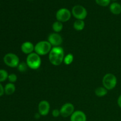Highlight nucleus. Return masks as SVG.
Returning a JSON list of instances; mask_svg holds the SVG:
<instances>
[{
	"label": "nucleus",
	"instance_id": "f03ea898",
	"mask_svg": "<svg viewBox=\"0 0 121 121\" xmlns=\"http://www.w3.org/2000/svg\"><path fill=\"white\" fill-rule=\"evenodd\" d=\"M26 63L31 69L37 70L39 69L41 65V59L40 56L35 52L28 54L26 59Z\"/></svg>",
	"mask_w": 121,
	"mask_h": 121
},
{
	"label": "nucleus",
	"instance_id": "9b49d317",
	"mask_svg": "<svg viewBox=\"0 0 121 121\" xmlns=\"http://www.w3.org/2000/svg\"><path fill=\"white\" fill-rule=\"evenodd\" d=\"M34 46L30 41H26L21 44V50L24 54H30L34 51Z\"/></svg>",
	"mask_w": 121,
	"mask_h": 121
},
{
	"label": "nucleus",
	"instance_id": "f8f14e48",
	"mask_svg": "<svg viewBox=\"0 0 121 121\" xmlns=\"http://www.w3.org/2000/svg\"><path fill=\"white\" fill-rule=\"evenodd\" d=\"M70 121H86V115L83 111H76L70 117Z\"/></svg>",
	"mask_w": 121,
	"mask_h": 121
},
{
	"label": "nucleus",
	"instance_id": "f3484780",
	"mask_svg": "<svg viewBox=\"0 0 121 121\" xmlns=\"http://www.w3.org/2000/svg\"><path fill=\"white\" fill-rule=\"evenodd\" d=\"M52 28L55 33H59L62 31L63 28V25L62 22L59 21H56L53 22V25H52Z\"/></svg>",
	"mask_w": 121,
	"mask_h": 121
},
{
	"label": "nucleus",
	"instance_id": "b1692460",
	"mask_svg": "<svg viewBox=\"0 0 121 121\" xmlns=\"http://www.w3.org/2000/svg\"><path fill=\"white\" fill-rule=\"evenodd\" d=\"M5 93L4 92V88L2 86V85H1V83H0V96H2L4 95V93Z\"/></svg>",
	"mask_w": 121,
	"mask_h": 121
},
{
	"label": "nucleus",
	"instance_id": "6e6552de",
	"mask_svg": "<svg viewBox=\"0 0 121 121\" xmlns=\"http://www.w3.org/2000/svg\"><path fill=\"white\" fill-rule=\"evenodd\" d=\"M60 115L63 118L71 117L74 112V106L71 103H66L60 109Z\"/></svg>",
	"mask_w": 121,
	"mask_h": 121
},
{
	"label": "nucleus",
	"instance_id": "5701e85b",
	"mask_svg": "<svg viewBox=\"0 0 121 121\" xmlns=\"http://www.w3.org/2000/svg\"><path fill=\"white\" fill-rule=\"evenodd\" d=\"M52 115L54 118H57L60 115V109H53L52 111Z\"/></svg>",
	"mask_w": 121,
	"mask_h": 121
},
{
	"label": "nucleus",
	"instance_id": "412c9836",
	"mask_svg": "<svg viewBox=\"0 0 121 121\" xmlns=\"http://www.w3.org/2000/svg\"><path fill=\"white\" fill-rule=\"evenodd\" d=\"M111 0H95L97 4L102 7H107L111 2Z\"/></svg>",
	"mask_w": 121,
	"mask_h": 121
},
{
	"label": "nucleus",
	"instance_id": "423d86ee",
	"mask_svg": "<svg viewBox=\"0 0 121 121\" xmlns=\"http://www.w3.org/2000/svg\"><path fill=\"white\" fill-rule=\"evenodd\" d=\"M4 61L8 67H17L20 63V59L14 53H7L4 57Z\"/></svg>",
	"mask_w": 121,
	"mask_h": 121
},
{
	"label": "nucleus",
	"instance_id": "aec40b11",
	"mask_svg": "<svg viewBox=\"0 0 121 121\" xmlns=\"http://www.w3.org/2000/svg\"><path fill=\"white\" fill-rule=\"evenodd\" d=\"M28 67V65L26 63V62H21L19 63L17 69L20 72H25L27 71Z\"/></svg>",
	"mask_w": 121,
	"mask_h": 121
},
{
	"label": "nucleus",
	"instance_id": "393cba45",
	"mask_svg": "<svg viewBox=\"0 0 121 121\" xmlns=\"http://www.w3.org/2000/svg\"><path fill=\"white\" fill-rule=\"evenodd\" d=\"M117 103H118V105L119 106V108H121V95L119 96V98H118V100H117Z\"/></svg>",
	"mask_w": 121,
	"mask_h": 121
},
{
	"label": "nucleus",
	"instance_id": "a211bd4d",
	"mask_svg": "<svg viewBox=\"0 0 121 121\" xmlns=\"http://www.w3.org/2000/svg\"><path fill=\"white\" fill-rule=\"evenodd\" d=\"M73 60H74V56L71 53H69L65 56L63 62L65 65H70L73 63Z\"/></svg>",
	"mask_w": 121,
	"mask_h": 121
},
{
	"label": "nucleus",
	"instance_id": "6ab92c4d",
	"mask_svg": "<svg viewBox=\"0 0 121 121\" xmlns=\"http://www.w3.org/2000/svg\"><path fill=\"white\" fill-rule=\"evenodd\" d=\"M8 75L9 74H8L7 71L4 69H0V83L7 80V79H8Z\"/></svg>",
	"mask_w": 121,
	"mask_h": 121
},
{
	"label": "nucleus",
	"instance_id": "a878e982",
	"mask_svg": "<svg viewBox=\"0 0 121 121\" xmlns=\"http://www.w3.org/2000/svg\"><path fill=\"white\" fill-rule=\"evenodd\" d=\"M41 117V115L39 113H37L35 114V119H39Z\"/></svg>",
	"mask_w": 121,
	"mask_h": 121
},
{
	"label": "nucleus",
	"instance_id": "4468645a",
	"mask_svg": "<svg viewBox=\"0 0 121 121\" xmlns=\"http://www.w3.org/2000/svg\"><path fill=\"white\" fill-rule=\"evenodd\" d=\"M15 86L14 83H9L7 84L4 87L5 93L7 95H11L15 92Z\"/></svg>",
	"mask_w": 121,
	"mask_h": 121
},
{
	"label": "nucleus",
	"instance_id": "4be33fe9",
	"mask_svg": "<svg viewBox=\"0 0 121 121\" xmlns=\"http://www.w3.org/2000/svg\"><path fill=\"white\" fill-rule=\"evenodd\" d=\"M8 80H9V82L13 83L17 81V76L16 74H14V73H11V74L8 75Z\"/></svg>",
	"mask_w": 121,
	"mask_h": 121
},
{
	"label": "nucleus",
	"instance_id": "f257e3e1",
	"mask_svg": "<svg viewBox=\"0 0 121 121\" xmlns=\"http://www.w3.org/2000/svg\"><path fill=\"white\" fill-rule=\"evenodd\" d=\"M65 53L62 47H53L48 54V59L54 66H59L63 62Z\"/></svg>",
	"mask_w": 121,
	"mask_h": 121
},
{
	"label": "nucleus",
	"instance_id": "0eeeda50",
	"mask_svg": "<svg viewBox=\"0 0 121 121\" xmlns=\"http://www.w3.org/2000/svg\"><path fill=\"white\" fill-rule=\"evenodd\" d=\"M72 13L67 8H60L57 11L56 17L57 21L61 22H67L70 19Z\"/></svg>",
	"mask_w": 121,
	"mask_h": 121
},
{
	"label": "nucleus",
	"instance_id": "7ed1b4c3",
	"mask_svg": "<svg viewBox=\"0 0 121 121\" xmlns=\"http://www.w3.org/2000/svg\"><path fill=\"white\" fill-rule=\"evenodd\" d=\"M52 48V46L48 41L43 40L38 42L34 47V52L39 56H44L49 54Z\"/></svg>",
	"mask_w": 121,
	"mask_h": 121
},
{
	"label": "nucleus",
	"instance_id": "ddd939ff",
	"mask_svg": "<svg viewBox=\"0 0 121 121\" xmlns=\"http://www.w3.org/2000/svg\"><path fill=\"white\" fill-rule=\"evenodd\" d=\"M110 11L114 15H119L121 13V5L117 2H113L110 5Z\"/></svg>",
	"mask_w": 121,
	"mask_h": 121
},
{
	"label": "nucleus",
	"instance_id": "20e7f679",
	"mask_svg": "<svg viewBox=\"0 0 121 121\" xmlns=\"http://www.w3.org/2000/svg\"><path fill=\"white\" fill-rule=\"evenodd\" d=\"M102 84L108 91L113 89L117 85V78L112 73H106L102 79Z\"/></svg>",
	"mask_w": 121,
	"mask_h": 121
},
{
	"label": "nucleus",
	"instance_id": "39448f33",
	"mask_svg": "<svg viewBox=\"0 0 121 121\" xmlns=\"http://www.w3.org/2000/svg\"><path fill=\"white\" fill-rule=\"evenodd\" d=\"M72 14L76 20H84L87 15V11L82 5H76L72 9Z\"/></svg>",
	"mask_w": 121,
	"mask_h": 121
},
{
	"label": "nucleus",
	"instance_id": "dca6fc26",
	"mask_svg": "<svg viewBox=\"0 0 121 121\" xmlns=\"http://www.w3.org/2000/svg\"><path fill=\"white\" fill-rule=\"evenodd\" d=\"M95 93L98 97H103L106 95L108 93V90L105 87H97L95 91Z\"/></svg>",
	"mask_w": 121,
	"mask_h": 121
},
{
	"label": "nucleus",
	"instance_id": "2eb2a0df",
	"mask_svg": "<svg viewBox=\"0 0 121 121\" xmlns=\"http://www.w3.org/2000/svg\"><path fill=\"white\" fill-rule=\"evenodd\" d=\"M85 27V23L84 20H76L73 23V28L77 31H82Z\"/></svg>",
	"mask_w": 121,
	"mask_h": 121
},
{
	"label": "nucleus",
	"instance_id": "1a4fd4ad",
	"mask_svg": "<svg viewBox=\"0 0 121 121\" xmlns=\"http://www.w3.org/2000/svg\"><path fill=\"white\" fill-rule=\"evenodd\" d=\"M47 41L53 47H59L62 44L63 39L59 33H53L48 35Z\"/></svg>",
	"mask_w": 121,
	"mask_h": 121
},
{
	"label": "nucleus",
	"instance_id": "9d476101",
	"mask_svg": "<svg viewBox=\"0 0 121 121\" xmlns=\"http://www.w3.org/2000/svg\"><path fill=\"white\" fill-rule=\"evenodd\" d=\"M50 109V105L47 100H41L38 105L39 113L41 116H46L48 114Z\"/></svg>",
	"mask_w": 121,
	"mask_h": 121
},
{
	"label": "nucleus",
	"instance_id": "bb28decb",
	"mask_svg": "<svg viewBox=\"0 0 121 121\" xmlns=\"http://www.w3.org/2000/svg\"><path fill=\"white\" fill-rule=\"evenodd\" d=\"M113 1H116V0H113Z\"/></svg>",
	"mask_w": 121,
	"mask_h": 121
}]
</instances>
